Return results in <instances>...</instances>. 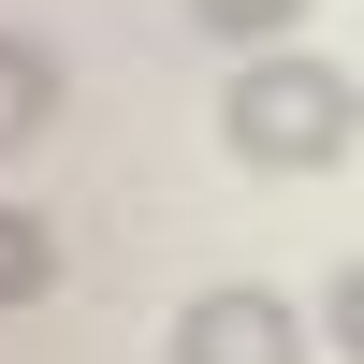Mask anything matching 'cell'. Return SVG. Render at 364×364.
Wrapping results in <instances>:
<instances>
[{"instance_id":"4","label":"cell","mask_w":364,"mask_h":364,"mask_svg":"<svg viewBox=\"0 0 364 364\" xmlns=\"http://www.w3.org/2000/svg\"><path fill=\"white\" fill-rule=\"evenodd\" d=\"M44 291H58V233L29 204H0V306H44Z\"/></svg>"},{"instance_id":"1","label":"cell","mask_w":364,"mask_h":364,"mask_svg":"<svg viewBox=\"0 0 364 364\" xmlns=\"http://www.w3.org/2000/svg\"><path fill=\"white\" fill-rule=\"evenodd\" d=\"M219 132L248 146L262 175H336L350 161V73L336 58H248L219 102Z\"/></svg>"},{"instance_id":"3","label":"cell","mask_w":364,"mask_h":364,"mask_svg":"<svg viewBox=\"0 0 364 364\" xmlns=\"http://www.w3.org/2000/svg\"><path fill=\"white\" fill-rule=\"evenodd\" d=\"M44 132H58V58L29 44V29H0V161L44 146Z\"/></svg>"},{"instance_id":"5","label":"cell","mask_w":364,"mask_h":364,"mask_svg":"<svg viewBox=\"0 0 364 364\" xmlns=\"http://www.w3.org/2000/svg\"><path fill=\"white\" fill-rule=\"evenodd\" d=\"M291 15H306V0H190V29H219V44H277Z\"/></svg>"},{"instance_id":"2","label":"cell","mask_w":364,"mask_h":364,"mask_svg":"<svg viewBox=\"0 0 364 364\" xmlns=\"http://www.w3.org/2000/svg\"><path fill=\"white\" fill-rule=\"evenodd\" d=\"M175 364H306V321L277 291H190L175 306Z\"/></svg>"}]
</instances>
